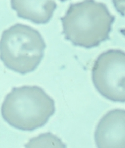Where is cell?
<instances>
[{"instance_id": "6da1fadb", "label": "cell", "mask_w": 125, "mask_h": 148, "mask_svg": "<svg viewBox=\"0 0 125 148\" xmlns=\"http://www.w3.org/2000/svg\"><path fill=\"white\" fill-rule=\"evenodd\" d=\"M61 20L66 39L75 46L91 49L109 39L115 17L104 3L84 0L71 4Z\"/></svg>"}, {"instance_id": "7a4b0ae2", "label": "cell", "mask_w": 125, "mask_h": 148, "mask_svg": "<svg viewBox=\"0 0 125 148\" xmlns=\"http://www.w3.org/2000/svg\"><path fill=\"white\" fill-rule=\"evenodd\" d=\"M54 112V100L38 86L14 87L1 106L3 119L13 127L24 131L43 126Z\"/></svg>"}, {"instance_id": "3957f363", "label": "cell", "mask_w": 125, "mask_h": 148, "mask_svg": "<svg viewBox=\"0 0 125 148\" xmlns=\"http://www.w3.org/2000/svg\"><path fill=\"white\" fill-rule=\"evenodd\" d=\"M45 49L46 43L38 31L18 23L2 33L0 59L8 69L24 75L38 67Z\"/></svg>"}, {"instance_id": "277c9868", "label": "cell", "mask_w": 125, "mask_h": 148, "mask_svg": "<svg viewBox=\"0 0 125 148\" xmlns=\"http://www.w3.org/2000/svg\"><path fill=\"white\" fill-rule=\"evenodd\" d=\"M92 80L102 96L109 101L125 102V52L109 50L102 53L92 68Z\"/></svg>"}, {"instance_id": "5b68a950", "label": "cell", "mask_w": 125, "mask_h": 148, "mask_svg": "<svg viewBox=\"0 0 125 148\" xmlns=\"http://www.w3.org/2000/svg\"><path fill=\"white\" fill-rule=\"evenodd\" d=\"M94 140L97 148H125V110L106 114L97 125Z\"/></svg>"}, {"instance_id": "8992f818", "label": "cell", "mask_w": 125, "mask_h": 148, "mask_svg": "<svg viewBox=\"0 0 125 148\" xmlns=\"http://www.w3.org/2000/svg\"><path fill=\"white\" fill-rule=\"evenodd\" d=\"M12 8L18 17L36 24H46L56 8L54 0H11Z\"/></svg>"}, {"instance_id": "52a82bcc", "label": "cell", "mask_w": 125, "mask_h": 148, "mask_svg": "<svg viewBox=\"0 0 125 148\" xmlns=\"http://www.w3.org/2000/svg\"><path fill=\"white\" fill-rule=\"evenodd\" d=\"M25 148H67L61 139L51 132L33 138L25 145Z\"/></svg>"}, {"instance_id": "ba28073f", "label": "cell", "mask_w": 125, "mask_h": 148, "mask_svg": "<svg viewBox=\"0 0 125 148\" xmlns=\"http://www.w3.org/2000/svg\"><path fill=\"white\" fill-rule=\"evenodd\" d=\"M116 10L121 16H125V0H112Z\"/></svg>"}, {"instance_id": "9c48e42d", "label": "cell", "mask_w": 125, "mask_h": 148, "mask_svg": "<svg viewBox=\"0 0 125 148\" xmlns=\"http://www.w3.org/2000/svg\"><path fill=\"white\" fill-rule=\"evenodd\" d=\"M120 32H121V34H122L123 35H124L125 36V29H121Z\"/></svg>"}, {"instance_id": "30bf717a", "label": "cell", "mask_w": 125, "mask_h": 148, "mask_svg": "<svg viewBox=\"0 0 125 148\" xmlns=\"http://www.w3.org/2000/svg\"><path fill=\"white\" fill-rule=\"evenodd\" d=\"M60 1H62V2H64V1H67V0H60Z\"/></svg>"}]
</instances>
